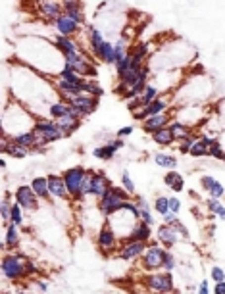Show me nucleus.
Segmentation results:
<instances>
[{"instance_id":"obj_1","label":"nucleus","mask_w":225,"mask_h":294,"mask_svg":"<svg viewBox=\"0 0 225 294\" xmlns=\"http://www.w3.org/2000/svg\"><path fill=\"white\" fill-rule=\"evenodd\" d=\"M16 56L21 64H27L46 77H56L64 69V54L58 50L54 41L39 35L23 37L16 46Z\"/></svg>"},{"instance_id":"obj_2","label":"nucleus","mask_w":225,"mask_h":294,"mask_svg":"<svg viewBox=\"0 0 225 294\" xmlns=\"http://www.w3.org/2000/svg\"><path fill=\"white\" fill-rule=\"evenodd\" d=\"M35 121H37V116L23 102H19L14 96L10 102L4 98V104H2V135L4 137H14L19 133L31 131L35 127Z\"/></svg>"},{"instance_id":"obj_3","label":"nucleus","mask_w":225,"mask_h":294,"mask_svg":"<svg viewBox=\"0 0 225 294\" xmlns=\"http://www.w3.org/2000/svg\"><path fill=\"white\" fill-rule=\"evenodd\" d=\"M0 273L4 283H21L29 281L31 277L27 273V256L17 252V250H8L2 252V261H0Z\"/></svg>"},{"instance_id":"obj_4","label":"nucleus","mask_w":225,"mask_h":294,"mask_svg":"<svg viewBox=\"0 0 225 294\" xmlns=\"http://www.w3.org/2000/svg\"><path fill=\"white\" fill-rule=\"evenodd\" d=\"M64 66L71 68L73 71H77L81 77L87 79H94L98 75V69H96V58L90 54L89 48H83L81 52H75V54H66L64 56Z\"/></svg>"},{"instance_id":"obj_5","label":"nucleus","mask_w":225,"mask_h":294,"mask_svg":"<svg viewBox=\"0 0 225 294\" xmlns=\"http://www.w3.org/2000/svg\"><path fill=\"white\" fill-rule=\"evenodd\" d=\"M129 198H133V194H129L123 187L112 185V187L96 200V208H98V211L102 213L104 219H108L112 213H116L118 210H121V208H123V202L129 200Z\"/></svg>"},{"instance_id":"obj_6","label":"nucleus","mask_w":225,"mask_h":294,"mask_svg":"<svg viewBox=\"0 0 225 294\" xmlns=\"http://www.w3.org/2000/svg\"><path fill=\"white\" fill-rule=\"evenodd\" d=\"M62 175H64V181H66V187H68L71 202H73V204L87 202L83 189H85V181H87V175H89V169L83 168V166H75V168L66 169Z\"/></svg>"},{"instance_id":"obj_7","label":"nucleus","mask_w":225,"mask_h":294,"mask_svg":"<svg viewBox=\"0 0 225 294\" xmlns=\"http://www.w3.org/2000/svg\"><path fill=\"white\" fill-rule=\"evenodd\" d=\"M142 283H144V289L146 291H152V293H175V277L172 271H150L142 277Z\"/></svg>"},{"instance_id":"obj_8","label":"nucleus","mask_w":225,"mask_h":294,"mask_svg":"<svg viewBox=\"0 0 225 294\" xmlns=\"http://www.w3.org/2000/svg\"><path fill=\"white\" fill-rule=\"evenodd\" d=\"M166 250H168V248H164L158 239H150L146 250H144V254L138 258L142 271H146V273H150V271H160V269H162V263H164V254H166Z\"/></svg>"},{"instance_id":"obj_9","label":"nucleus","mask_w":225,"mask_h":294,"mask_svg":"<svg viewBox=\"0 0 225 294\" xmlns=\"http://www.w3.org/2000/svg\"><path fill=\"white\" fill-rule=\"evenodd\" d=\"M94 241H96V246H98V250L102 252L104 256L118 254V250H120V246H121V239L118 237V233L112 229V225L108 223V221H104V223L98 227Z\"/></svg>"},{"instance_id":"obj_10","label":"nucleus","mask_w":225,"mask_h":294,"mask_svg":"<svg viewBox=\"0 0 225 294\" xmlns=\"http://www.w3.org/2000/svg\"><path fill=\"white\" fill-rule=\"evenodd\" d=\"M106 221L112 225V229L118 233V237L123 241V239H127V237L131 235L133 227H135L137 221H140V219H137V217L133 215V211H129V210L121 208V210H118L116 213H112Z\"/></svg>"},{"instance_id":"obj_11","label":"nucleus","mask_w":225,"mask_h":294,"mask_svg":"<svg viewBox=\"0 0 225 294\" xmlns=\"http://www.w3.org/2000/svg\"><path fill=\"white\" fill-rule=\"evenodd\" d=\"M33 131L37 133V137L45 138L48 144H54V142L66 138L64 133H62V129H60V125H58V121L48 118V116L46 118L45 116H37Z\"/></svg>"},{"instance_id":"obj_12","label":"nucleus","mask_w":225,"mask_h":294,"mask_svg":"<svg viewBox=\"0 0 225 294\" xmlns=\"http://www.w3.org/2000/svg\"><path fill=\"white\" fill-rule=\"evenodd\" d=\"M14 200H16L19 206L23 208L25 211H29V213H33L37 211L41 204H43V200L37 196V192L33 190L31 185H25V183H21V185H17L16 190H14Z\"/></svg>"},{"instance_id":"obj_13","label":"nucleus","mask_w":225,"mask_h":294,"mask_svg":"<svg viewBox=\"0 0 225 294\" xmlns=\"http://www.w3.org/2000/svg\"><path fill=\"white\" fill-rule=\"evenodd\" d=\"M170 108H172V96H168V94H160V96H158L156 100H152L148 106H142L140 110L133 112V118L142 123L146 118L156 116V114H164V112H168Z\"/></svg>"},{"instance_id":"obj_14","label":"nucleus","mask_w":225,"mask_h":294,"mask_svg":"<svg viewBox=\"0 0 225 294\" xmlns=\"http://www.w3.org/2000/svg\"><path fill=\"white\" fill-rule=\"evenodd\" d=\"M112 187V181L104 169H90L89 173V198L98 200L106 190Z\"/></svg>"},{"instance_id":"obj_15","label":"nucleus","mask_w":225,"mask_h":294,"mask_svg":"<svg viewBox=\"0 0 225 294\" xmlns=\"http://www.w3.org/2000/svg\"><path fill=\"white\" fill-rule=\"evenodd\" d=\"M68 102L71 104L75 110H77L79 118H81V120H85V118H89L90 114H94V112H96V108H98V104H100V98L90 96V94H79V96L69 98Z\"/></svg>"},{"instance_id":"obj_16","label":"nucleus","mask_w":225,"mask_h":294,"mask_svg":"<svg viewBox=\"0 0 225 294\" xmlns=\"http://www.w3.org/2000/svg\"><path fill=\"white\" fill-rule=\"evenodd\" d=\"M146 246H148V242H142V241H121V246L116 256L121 261H137L144 254Z\"/></svg>"},{"instance_id":"obj_17","label":"nucleus","mask_w":225,"mask_h":294,"mask_svg":"<svg viewBox=\"0 0 225 294\" xmlns=\"http://www.w3.org/2000/svg\"><path fill=\"white\" fill-rule=\"evenodd\" d=\"M50 25L54 27L56 33L64 35V37H79V35L83 33V25L77 23L75 19H71L69 16H66V14L58 16Z\"/></svg>"},{"instance_id":"obj_18","label":"nucleus","mask_w":225,"mask_h":294,"mask_svg":"<svg viewBox=\"0 0 225 294\" xmlns=\"http://www.w3.org/2000/svg\"><path fill=\"white\" fill-rule=\"evenodd\" d=\"M156 239L160 241V244H162L164 248L172 250L173 246H177V244H179V241H181V235L177 233V229H175L173 225L162 223L160 227H158V231H156Z\"/></svg>"},{"instance_id":"obj_19","label":"nucleus","mask_w":225,"mask_h":294,"mask_svg":"<svg viewBox=\"0 0 225 294\" xmlns=\"http://www.w3.org/2000/svg\"><path fill=\"white\" fill-rule=\"evenodd\" d=\"M39 6V14L45 21L52 23L58 16L64 14V6H62V0H39L37 2Z\"/></svg>"},{"instance_id":"obj_20","label":"nucleus","mask_w":225,"mask_h":294,"mask_svg":"<svg viewBox=\"0 0 225 294\" xmlns=\"http://www.w3.org/2000/svg\"><path fill=\"white\" fill-rule=\"evenodd\" d=\"M0 152H2V156H10L14 160H25L27 156L31 154L29 148L17 144L10 137H4V135H2V140H0Z\"/></svg>"},{"instance_id":"obj_21","label":"nucleus","mask_w":225,"mask_h":294,"mask_svg":"<svg viewBox=\"0 0 225 294\" xmlns=\"http://www.w3.org/2000/svg\"><path fill=\"white\" fill-rule=\"evenodd\" d=\"M46 179H48V190H50L54 200H71V198H69L68 187H66V181H64V175L48 173Z\"/></svg>"},{"instance_id":"obj_22","label":"nucleus","mask_w":225,"mask_h":294,"mask_svg":"<svg viewBox=\"0 0 225 294\" xmlns=\"http://www.w3.org/2000/svg\"><path fill=\"white\" fill-rule=\"evenodd\" d=\"M172 120H173L172 112H164V114H156V116L146 118V120L142 121V125H140V127H142V131H144V133L152 135V133H156V131H160V129L168 127Z\"/></svg>"},{"instance_id":"obj_23","label":"nucleus","mask_w":225,"mask_h":294,"mask_svg":"<svg viewBox=\"0 0 225 294\" xmlns=\"http://www.w3.org/2000/svg\"><path fill=\"white\" fill-rule=\"evenodd\" d=\"M87 48L90 50V54L94 56V58H98V52L102 48V44L106 42V37L100 29H96L94 25H87ZM98 62V60H96Z\"/></svg>"},{"instance_id":"obj_24","label":"nucleus","mask_w":225,"mask_h":294,"mask_svg":"<svg viewBox=\"0 0 225 294\" xmlns=\"http://www.w3.org/2000/svg\"><path fill=\"white\" fill-rule=\"evenodd\" d=\"M52 41H54V44L58 46V50L62 52L64 56L66 54H75V52H81L85 46L75 39V37H64V35L60 33H54L52 37Z\"/></svg>"},{"instance_id":"obj_25","label":"nucleus","mask_w":225,"mask_h":294,"mask_svg":"<svg viewBox=\"0 0 225 294\" xmlns=\"http://www.w3.org/2000/svg\"><path fill=\"white\" fill-rule=\"evenodd\" d=\"M2 229H4V233H2V242L6 244V248H8V250H17V248L21 246V235H23L21 227L14 223H8V225H4Z\"/></svg>"},{"instance_id":"obj_26","label":"nucleus","mask_w":225,"mask_h":294,"mask_svg":"<svg viewBox=\"0 0 225 294\" xmlns=\"http://www.w3.org/2000/svg\"><path fill=\"white\" fill-rule=\"evenodd\" d=\"M200 187L204 192H208V196L212 198H224L225 196V187L222 181H218L214 175H202L200 177Z\"/></svg>"},{"instance_id":"obj_27","label":"nucleus","mask_w":225,"mask_h":294,"mask_svg":"<svg viewBox=\"0 0 225 294\" xmlns=\"http://www.w3.org/2000/svg\"><path fill=\"white\" fill-rule=\"evenodd\" d=\"M33 190L37 192V196L43 200V202H46L48 206L54 204V198H52L50 190H48V179H46V175H37L31 179V183H29Z\"/></svg>"},{"instance_id":"obj_28","label":"nucleus","mask_w":225,"mask_h":294,"mask_svg":"<svg viewBox=\"0 0 225 294\" xmlns=\"http://www.w3.org/2000/svg\"><path fill=\"white\" fill-rule=\"evenodd\" d=\"M62 6H64V14L66 16L75 19L81 25H85L87 17L85 12H83V2L81 0H62Z\"/></svg>"},{"instance_id":"obj_29","label":"nucleus","mask_w":225,"mask_h":294,"mask_svg":"<svg viewBox=\"0 0 225 294\" xmlns=\"http://www.w3.org/2000/svg\"><path fill=\"white\" fill-rule=\"evenodd\" d=\"M58 121V125H60V129H62V133H64V137L68 138L71 137L79 127H81V118L79 116H75V114H69V116H64V118H60Z\"/></svg>"},{"instance_id":"obj_30","label":"nucleus","mask_w":225,"mask_h":294,"mask_svg":"<svg viewBox=\"0 0 225 294\" xmlns=\"http://www.w3.org/2000/svg\"><path fill=\"white\" fill-rule=\"evenodd\" d=\"M152 239V225L144 223L142 219L137 221V225L133 227V231H131V235L127 237V239H123V241H142V242H148Z\"/></svg>"},{"instance_id":"obj_31","label":"nucleus","mask_w":225,"mask_h":294,"mask_svg":"<svg viewBox=\"0 0 225 294\" xmlns=\"http://www.w3.org/2000/svg\"><path fill=\"white\" fill-rule=\"evenodd\" d=\"M168 127H170V131H172L175 142H181L185 137H189V135L194 133V127H190V125H187V123H183V121L177 120V118H173Z\"/></svg>"},{"instance_id":"obj_32","label":"nucleus","mask_w":225,"mask_h":294,"mask_svg":"<svg viewBox=\"0 0 225 294\" xmlns=\"http://www.w3.org/2000/svg\"><path fill=\"white\" fill-rule=\"evenodd\" d=\"M164 185L168 189H172L175 194L183 192L185 190V179L179 171H173V169H168V173L164 175Z\"/></svg>"},{"instance_id":"obj_33","label":"nucleus","mask_w":225,"mask_h":294,"mask_svg":"<svg viewBox=\"0 0 225 294\" xmlns=\"http://www.w3.org/2000/svg\"><path fill=\"white\" fill-rule=\"evenodd\" d=\"M120 150L112 144V140H106L104 144L100 146H96L94 150H92V156L96 158V160H104V162H110V160H114V156L118 154Z\"/></svg>"},{"instance_id":"obj_34","label":"nucleus","mask_w":225,"mask_h":294,"mask_svg":"<svg viewBox=\"0 0 225 294\" xmlns=\"http://www.w3.org/2000/svg\"><path fill=\"white\" fill-rule=\"evenodd\" d=\"M154 164L162 169H175L177 168V158L170 152H156L154 154Z\"/></svg>"},{"instance_id":"obj_35","label":"nucleus","mask_w":225,"mask_h":294,"mask_svg":"<svg viewBox=\"0 0 225 294\" xmlns=\"http://www.w3.org/2000/svg\"><path fill=\"white\" fill-rule=\"evenodd\" d=\"M206 208L212 217H218V219L225 221V204L222 202V198H212L210 196L206 200Z\"/></svg>"},{"instance_id":"obj_36","label":"nucleus","mask_w":225,"mask_h":294,"mask_svg":"<svg viewBox=\"0 0 225 294\" xmlns=\"http://www.w3.org/2000/svg\"><path fill=\"white\" fill-rule=\"evenodd\" d=\"M150 137H152V140H154L158 146H162V148H168V146H172L173 142H175V138H173L170 127H164V129L156 131V133H152Z\"/></svg>"},{"instance_id":"obj_37","label":"nucleus","mask_w":225,"mask_h":294,"mask_svg":"<svg viewBox=\"0 0 225 294\" xmlns=\"http://www.w3.org/2000/svg\"><path fill=\"white\" fill-rule=\"evenodd\" d=\"M12 200H10V192L4 190V196H2V204H0V219H2V227L10 223V211H12Z\"/></svg>"},{"instance_id":"obj_38","label":"nucleus","mask_w":225,"mask_h":294,"mask_svg":"<svg viewBox=\"0 0 225 294\" xmlns=\"http://www.w3.org/2000/svg\"><path fill=\"white\" fill-rule=\"evenodd\" d=\"M14 142H17V144H21V146H25V148H33V144L37 142V133H35L33 129L31 131H25V133H19V135H14V137H10Z\"/></svg>"},{"instance_id":"obj_39","label":"nucleus","mask_w":225,"mask_h":294,"mask_svg":"<svg viewBox=\"0 0 225 294\" xmlns=\"http://www.w3.org/2000/svg\"><path fill=\"white\" fill-rule=\"evenodd\" d=\"M160 94H164V92L158 88V85H154V83H148V85L144 86V90L140 92V100H142V106H148V104L152 102V100H156Z\"/></svg>"},{"instance_id":"obj_40","label":"nucleus","mask_w":225,"mask_h":294,"mask_svg":"<svg viewBox=\"0 0 225 294\" xmlns=\"http://www.w3.org/2000/svg\"><path fill=\"white\" fill-rule=\"evenodd\" d=\"M58 79H64V81H68V83H73V85H83V81H85L87 77H81L77 71H73L71 68H66L64 66V69L56 75Z\"/></svg>"},{"instance_id":"obj_41","label":"nucleus","mask_w":225,"mask_h":294,"mask_svg":"<svg viewBox=\"0 0 225 294\" xmlns=\"http://www.w3.org/2000/svg\"><path fill=\"white\" fill-rule=\"evenodd\" d=\"M83 92L90 94V96H96V98H102L104 96V88L98 85L96 79H85L83 81Z\"/></svg>"},{"instance_id":"obj_42","label":"nucleus","mask_w":225,"mask_h":294,"mask_svg":"<svg viewBox=\"0 0 225 294\" xmlns=\"http://www.w3.org/2000/svg\"><path fill=\"white\" fill-rule=\"evenodd\" d=\"M200 138V135L194 131L192 135H189V137H185L181 142H177V150H179V154H189L190 152V148L194 146V142Z\"/></svg>"},{"instance_id":"obj_43","label":"nucleus","mask_w":225,"mask_h":294,"mask_svg":"<svg viewBox=\"0 0 225 294\" xmlns=\"http://www.w3.org/2000/svg\"><path fill=\"white\" fill-rule=\"evenodd\" d=\"M23 221H25V210H23V208L19 206L16 200H14V204H12V211H10V223L23 227Z\"/></svg>"},{"instance_id":"obj_44","label":"nucleus","mask_w":225,"mask_h":294,"mask_svg":"<svg viewBox=\"0 0 225 294\" xmlns=\"http://www.w3.org/2000/svg\"><path fill=\"white\" fill-rule=\"evenodd\" d=\"M154 211L158 215H166L170 211V196H156Z\"/></svg>"},{"instance_id":"obj_45","label":"nucleus","mask_w":225,"mask_h":294,"mask_svg":"<svg viewBox=\"0 0 225 294\" xmlns=\"http://www.w3.org/2000/svg\"><path fill=\"white\" fill-rule=\"evenodd\" d=\"M177 258H175V254H173L172 250H166V254H164V263H162V269L164 271H175L177 269Z\"/></svg>"},{"instance_id":"obj_46","label":"nucleus","mask_w":225,"mask_h":294,"mask_svg":"<svg viewBox=\"0 0 225 294\" xmlns=\"http://www.w3.org/2000/svg\"><path fill=\"white\" fill-rule=\"evenodd\" d=\"M208 158H214V160H220V162H224L225 148H224V144H222V140H218L216 144H212V146L208 148Z\"/></svg>"},{"instance_id":"obj_47","label":"nucleus","mask_w":225,"mask_h":294,"mask_svg":"<svg viewBox=\"0 0 225 294\" xmlns=\"http://www.w3.org/2000/svg\"><path fill=\"white\" fill-rule=\"evenodd\" d=\"M120 179H121V187L127 190L129 194H137V192H135V190H137V189H135V181L131 179V175H129V171H127V169H123V171H121Z\"/></svg>"},{"instance_id":"obj_48","label":"nucleus","mask_w":225,"mask_h":294,"mask_svg":"<svg viewBox=\"0 0 225 294\" xmlns=\"http://www.w3.org/2000/svg\"><path fill=\"white\" fill-rule=\"evenodd\" d=\"M189 156H192V158H204V156H208V146L198 138V140L194 142V146L190 148Z\"/></svg>"},{"instance_id":"obj_49","label":"nucleus","mask_w":225,"mask_h":294,"mask_svg":"<svg viewBox=\"0 0 225 294\" xmlns=\"http://www.w3.org/2000/svg\"><path fill=\"white\" fill-rule=\"evenodd\" d=\"M172 225H173V227H175V229H177V233L181 235V239H183V241H190V231H189V227H187V225L183 223L181 219H177V221H173Z\"/></svg>"},{"instance_id":"obj_50","label":"nucleus","mask_w":225,"mask_h":294,"mask_svg":"<svg viewBox=\"0 0 225 294\" xmlns=\"http://www.w3.org/2000/svg\"><path fill=\"white\" fill-rule=\"evenodd\" d=\"M210 279H214V283L225 281V269L222 265H212L210 267Z\"/></svg>"},{"instance_id":"obj_51","label":"nucleus","mask_w":225,"mask_h":294,"mask_svg":"<svg viewBox=\"0 0 225 294\" xmlns=\"http://www.w3.org/2000/svg\"><path fill=\"white\" fill-rule=\"evenodd\" d=\"M33 287L37 289V291H41V293H46V291L50 289V283L45 281V279H37V277H33Z\"/></svg>"},{"instance_id":"obj_52","label":"nucleus","mask_w":225,"mask_h":294,"mask_svg":"<svg viewBox=\"0 0 225 294\" xmlns=\"http://www.w3.org/2000/svg\"><path fill=\"white\" fill-rule=\"evenodd\" d=\"M140 219H142L144 223L152 225V227L156 225V217L152 215V211H150V210H140Z\"/></svg>"},{"instance_id":"obj_53","label":"nucleus","mask_w":225,"mask_h":294,"mask_svg":"<svg viewBox=\"0 0 225 294\" xmlns=\"http://www.w3.org/2000/svg\"><path fill=\"white\" fill-rule=\"evenodd\" d=\"M133 200L137 202V206L140 208V210H150V202H148L142 194H133Z\"/></svg>"},{"instance_id":"obj_54","label":"nucleus","mask_w":225,"mask_h":294,"mask_svg":"<svg viewBox=\"0 0 225 294\" xmlns=\"http://www.w3.org/2000/svg\"><path fill=\"white\" fill-rule=\"evenodd\" d=\"M181 206H183V204H181V200H179L177 196H170V210H172V211L179 213V211H181Z\"/></svg>"},{"instance_id":"obj_55","label":"nucleus","mask_w":225,"mask_h":294,"mask_svg":"<svg viewBox=\"0 0 225 294\" xmlns=\"http://www.w3.org/2000/svg\"><path fill=\"white\" fill-rule=\"evenodd\" d=\"M177 215H179V213H175V211H172V210H170L166 215H162V221H164V223H168V225H172L173 221H177V219H179Z\"/></svg>"},{"instance_id":"obj_56","label":"nucleus","mask_w":225,"mask_h":294,"mask_svg":"<svg viewBox=\"0 0 225 294\" xmlns=\"http://www.w3.org/2000/svg\"><path fill=\"white\" fill-rule=\"evenodd\" d=\"M196 291H198V294H210V281H208V279H202L200 285L196 287Z\"/></svg>"},{"instance_id":"obj_57","label":"nucleus","mask_w":225,"mask_h":294,"mask_svg":"<svg viewBox=\"0 0 225 294\" xmlns=\"http://www.w3.org/2000/svg\"><path fill=\"white\" fill-rule=\"evenodd\" d=\"M129 135H133V127H131V125H127V127H121L120 131H118V135H116V137L125 138V137H129Z\"/></svg>"},{"instance_id":"obj_58","label":"nucleus","mask_w":225,"mask_h":294,"mask_svg":"<svg viewBox=\"0 0 225 294\" xmlns=\"http://www.w3.org/2000/svg\"><path fill=\"white\" fill-rule=\"evenodd\" d=\"M214 294H225V281H220L214 285Z\"/></svg>"},{"instance_id":"obj_59","label":"nucleus","mask_w":225,"mask_h":294,"mask_svg":"<svg viewBox=\"0 0 225 294\" xmlns=\"http://www.w3.org/2000/svg\"><path fill=\"white\" fill-rule=\"evenodd\" d=\"M0 168L6 171V168H8V164H6V158H2V160H0Z\"/></svg>"},{"instance_id":"obj_60","label":"nucleus","mask_w":225,"mask_h":294,"mask_svg":"<svg viewBox=\"0 0 225 294\" xmlns=\"http://www.w3.org/2000/svg\"><path fill=\"white\" fill-rule=\"evenodd\" d=\"M224 162H225V158H224Z\"/></svg>"}]
</instances>
